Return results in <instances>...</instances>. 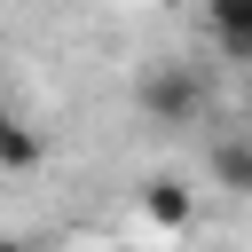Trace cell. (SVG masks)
<instances>
[{
	"mask_svg": "<svg viewBox=\"0 0 252 252\" xmlns=\"http://www.w3.org/2000/svg\"><path fill=\"white\" fill-rule=\"evenodd\" d=\"M205 173H213V189H228V197H252V134H213V150H205Z\"/></svg>",
	"mask_w": 252,
	"mask_h": 252,
	"instance_id": "cell-2",
	"label": "cell"
},
{
	"mask_svg": "<svg viewBox=\"0 0 252 252\" xmlns=\"http://www.w3.org/2000/svg\"><path fill=\"white\" fill-rule=\"evenodd\" d=\"M205 32L228 63H252V0H205Z\"/></svg>",
	"mask_w": 252,
	"mask_h": 252,
	"instance_id": "cell-3",
	"label": "cell"
},
{
	"mask_svg": "<svg viewBox=\"0 0 252 252\" xmlns=\"http://www.w3.org/2000/svg\"><path fill=\"white\" fill-rule=\"evenodd\" d=\"M118 252H126V244H118Z\"/></svg>",
	"mask_w": 252,
	"mask_h": 252,
	"instance_id": "cell-7",
	"label": "cell"
},
{
	"mask_svg": "<svg viewBox=\"0 0 252 252\" xmlns=\"http://www.w3.org/2000/svg\"><path fill=\"white\" fill-rule=\"evenodd\" d=\"M142 213H150L158 228H189V220H197V205H189L181 181H150V189H142Z\"/></svg>",
	"mask_w": 252,
	"mask_h": 252,
	"instance_id": "cell-5",
	"label": "cell"
},
{
	"mask_svg": "<svg viewBox=\"0 0 252 252\" xmlns=\"http://www.w3.org/2000/svg\"><path fill=\"white\" fill-rule=\"evenodd\" d=\"M134 110H142L150 126H205L213 87H205V71H197V63L158 55V63H142V79H134Z\"/></svg>",
	"mask_w": 252,
	"mask_h": 252,
	"instance_id": "cell-1",
	"label": "cell"
},
{
	"mask_svg": "<svg viewBox=\"0 0 252 252\" xmlns=\"http://www.w3.org/2000/svg\"><path fill=\"white\" fill-rule=\"evenodd\" d=\"M39 150H47V142H39V126H32L24 110H16V118H0V165H8V173H32V165H39Z\"/></svg>",
	"mask_w": 252,
	"mask_h": 252,
	"instance_id": "cell-4",
	"label": "cell"
},
{
	"mask_svg": "<svg viewBox=\"0 0 252 252\" xmlns=\"http://www.w3.org/2000/svg\"><path fill=\"white\" fill-rule=\"evenodd\" d=\"M0 252H32V244H0Z\"/></svg>",
	"mask_w": 252,
	"mask_h": 252,
	"instance_id": "cell-6",
	"label": "cell"
}]
</instances>
